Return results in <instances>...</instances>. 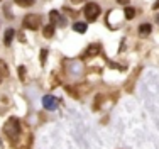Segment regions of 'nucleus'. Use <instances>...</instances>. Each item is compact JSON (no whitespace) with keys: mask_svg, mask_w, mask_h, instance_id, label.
Wrapping results in <instances>:
<instances>
[{"mask_svg":"<svg viewBox=\"0 0 159 149\" xmlns=\"http://www.w3.org/2000/svg\"><path fill=\"white\" fill-rule=\"evenodd\" d=\"M3 132L10 137V139H17V136L20 134V125H19L17 119H9L3 125Z\"/></svg>","mask_w":159,"mask_h":149,"instance_id":"nucleus-1","label":"nucleus"},{"mask_svg":"<svg viewBox=\"0 0 159 149\" xmlns=\"http://www.w3.org/2000/svg\"><path fill=\"white\" fill-rule=\"evenodd\" d=\"M83 14H85V17H86V21H90V22H93V21H97L98 19V14H100V7L97 5V3H86L85 5V9H83Z\"/></svg>","mask_w":159,"mask_h":149,"instance_id":"nucleus-2","label":"nucleus"},{"mask_svg":"<svg viewBox=\"0 0 159 149\" xmlns=\"http://www.w3.org/2000/svg\"><path fill=\"white\" fill-rule=\"evenodd\" d=\"M22 24H24V27L32 29V30L39 29V26H41V15H37V14H27L24 17V21H22Z\"/></svg>","mask_w":159,"mask_h":149,"instance_id":"nucleus-3","label":"nucleus"},{"mask_svg":"<svg viewBox=\"0 0 159 149\" xmlns=\"http://www.w3.org/2000/svg\"><path fill=\"white\" fill-rule=\"evenodd\" d=\"M49 19H51L52 26H64L66 24V19H64L58 10H51V12H49Z\"/></svg>","mask_w":159,"mask_h":149,"instance_id":"nucleus-4","label":"nucleus"},{"mask_svg":"<svg viewBox=\"0 0 159 149\" xmlns=\"http://www.w3.org/2000/svg\"><path fill=\"white\" fill-rule=\"evenodd\" d=\"M43 105H44V109H48V110H54L56 107H58V100H56L52 95H46V97L43 98Z\"/></svg>","mask_w":159,"mask_h":149,"instance_id":"nucleus-5","label":"nucleus"},{"mask_svg":"<svg viewBox=\"0 0 159 149\" xmlns=\"http://www.w3.org/2000/svg\"><path fill=\"white\" fill-rule=\"evenodd\" d=\"M151 30H152V27H151V24H141L139 26V34H141V37H146L151 34Z\"/></svg>","mask_w":159,"mask_h":149,"instance_id":"nucleus-6","label":"nucleus"},{"mask_svg":"<svg viewBox=\"0 0 159 149\" xmlns=\"http://www.w3.org/2000/svg\"><path fill=\"white\" fill-rule=\"evenodd\" d=\"M14 36H16V32H14V29H9L5 32V37H3V43H5V46H10V43H12Z\"/></svg>","mask_w":159,"mask_h":149,"instance_id":"nucleus-7","label":"nucleus"},{"mask_svg":"<svg viewBox=\"0 0 159 149\" xmlns=\"http://www.w3.org/2000/svg\"><path fill=\"white\" fill-rule=\"evenodd\" d=\"M43 34H44V37H52V36H54V26H52V24L44 26Z\"/></svg>","mask_w":159,"mask_h":149,"instance_id":"nucleus-8","label":"nucleus"},{"mask_svg":"<svg viewBox=\"0 0 159 149\" xmlns=\"http://www.w3.org/2000/svg\"><path fill=\"white\" fill-rule=\"evenodd\" d=\"M73 29L76 30V32H81V34H83V32L86 30V24H85V22H75Z\"/></svg>","mask_w":159,"mask_h":149,"instance_id":"nucleus-9","label":"nucleus"},{"mask_svg":"<svg viewBox=\"0 0 159 149\" xmlns=\"http://www.w3.org/2000/svg\"><path fill=\"white\" fill-rule=\"evenodd\" d=\"M14 2H16L17 5H20V7H31V5H34L36 0H14Z\"/></svg>","mask_w":159,"mask_h":149,"instance_id":"nucleus-10","label":"nucleus"},{"mask_svg":"<svg viewBox=\"0 0 159 149\" xmlns=\"http://www.w3.org/2000/svg\"><path fill=\"white\" fill-rule=\"evenodd\" d=\"M124 14H125V19H134L135 17V9H132V7H125Z\"/></svg>","mask_w":159,"mask_h":149,"instance_id":"nucleus-11","label":"nucleus"},{"mask_svg":"<svg viewBox=\"0 0 159 149\" xmlns=\"http://www.w3.org/2000/svg\"><path fill=\"white\" fill-rule=\"evenodd\" d=\"M0 75H2V76H7V75H9V70H7V64L3 63L2 59H0Z\"/></svg>","mask_w":159,"mask_h":149,"instance_id":"nucleus-12","label":"nucleus"},{"mask_svg":"<svg viewBox=\"0 0 159 149\" xmlns=\"http://www.w3.org/2000/svg\"><path fill=\"white\" fill-rule=\"evenodd\" d=\"M46 54H48V51H46V49H43V51H41V59H43V63L46 61Z\"/></svg>","mask_w":159,"mask_h":149,"instance_id":"nucleus-13","label":"nucleus"},{"mask_svg":"<svg viewBox=\"0 0 159 149\" xmlns=\"http://www.w3.org/2000/svg\"><path fill=\"white\" fill-rule=\"evenodd\" d=\"M19 75H20V78L24 80V66H20V68H19Z\"/></svg>","mask_w":159,"mask_h":149,"instance_id":"nucleus-14","label":"nucleus"},{"mask_svg":"<svg viewBox=\"0 0 159 149\" xmlns=\"http://www.w3.org/2000/svg\"><path fill=\"white\" fill-rule=\"evenodd\" d=\"M117 2H119V3H122V5H127V3H129V0H117Z\"/></svg>","mask_w":159,"mask_h":149,"instance_id":"nucleus-15","label":"nucleus"},{"mask_svg":"<svg viewBox=\"0 0 159 149\" xmlns=\"http://www.w3.org/2000/svg\"><path fill=\"white\" fill-rule=\"evenodd\" d=\"M152 9H154V10H157V9H159V0H157V2L152 5Z\"/></svg>","mask_w":159,"mask_h":149,"instance_id":"nucleus-16","label":"nucleus"},{"mask_svg":"<svg viewBox=\"0 0 159 149\" xmlns=\"http://www.w3.org/2000/svg\"><path fill=\"white\" fill-rule=\"evenodd\" d=\"M71 2H73V3H83L85 0H71Z\"/></svg>","mask_w":159,"mask_h":149,"instance_id":"nucleus-17","label":"nucleus"},{"mask_svg":"<svg viewBox=\"0 0 159 149\" xmlns=\"http://www.w3.org/2000/svg\"><path fill=\"white\" fill-rule=\"evenodd\" d=\"M157 22H159V15H157Z\"/></svg>","mask_w":159,"mask_h":149,"instance_id":"nucleus-18","label":"nucleus"}]
</instances>
